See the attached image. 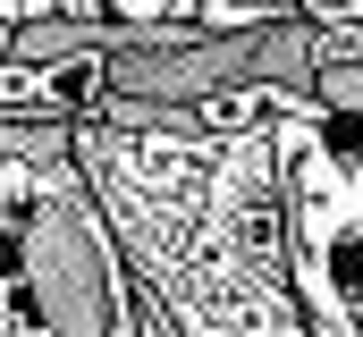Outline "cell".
I'll use <instances>...</instances> for the list:
<instances>
[{"mask_svg": "<svg viewBox=\"0 0 363 337\" xmlns=\"http://www.w3.org/2000/svg\"><path fill=\"white\" fill-rule=\"evenodd\" d=\"M77 152L127 245L135 295L178 337H313L296 295L279 127L211 135L186 110L85 118Z\"/></svg>", "mask_w": 363, "mask_h": 337, "instance_id": "6da1fadb", "label": "cell"}, {"mask_svg": "<svg viewBox=\"0 0 363 337\" xmlns=\"http://www.w3.org/2000/svg\"><path fill=\"white\" fill-rule=\"evenodd\" d=\"M0 337H144V295L60 118H0Z\"/></svg>", "mask_w": 363, "mask_h": 337, "instance_id": "7a4b0ae2", "label": "cell"}, {"mask_svg": "<svg viewBox=\"0 0 363 337\" xmlns=\"http://www.w3.org/2000/svg\"><path fill=\"white\" fill-rule=\"evenodd\" d=\"M296 295L313 337H363V110L321 101L313 84L279 118Z\"/></svg>", "mask_w": 363, "mask_h": 337, "instance_id": "3957f363", "label": "cell"}, {"mask_svg": "<svg viewBox=\"0 0 363 337\" xmlns=\"http://www.w3.org/2000/svg\"><path fill=\"white\" fill-rule=\"evenodd\" d=\"M313 93H321V101H338V110H363V51H338V59L321 68Z\"/></svg>", "mask_w": 363, "mask_h": 337, "instance_id": "277c9868", "label": "cell"}, {"mask_svg": "<svg viewBox=\"0 0 363 337\" xmlns=\"http://www.w3.org/2000/svg\"><path fill=\"white\" fill-rule=\"evenodd\" d=\"M304 17H313V25H321L330 42H338V34L355 25V0H304Z\"/></svg>", "mask_w": 363, "mask_h": 337, "instance_id": "5b68a950", "label": "cell"}, {"mask_svg": "<svg viewBox=\"0 0 363 337\" xmlns=\"http://www.w3.org/2000/svg\"><path fill=\"white\" fill-rule=\"evenodd\" d=\"M144 337H178V329H169V321H161V312H152V304H144Z\"/></svg>", "mask_w": 363, "mask_h": 337, "instance_id": "8992f818", "label": "cell"}]
</instances>
